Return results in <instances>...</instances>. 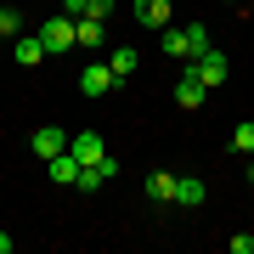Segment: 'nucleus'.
Listing matches in <instances>:
<instances>
[{"instance_id":"3","label":"nucleus","mask_w":254,"mask_h":254,"mask_svg":"<svg viewBox=\"0 0 254 254\" xmlns=\"http://www.w3.org/2000/svg\"><path fill=\"white\" fill-rule=\"evenodd\" d=\"M187 68H192V73H198V79L209 85V91H215V85H226V73H232V68H226V57H220L215 46H209V51L198 57V63H187Z\"/></svg>"},{"instance_id":"5","label":"nucleus","mask_w":254,"mask_h":254,"mask_svg":"<svg viewBox=\"0 0 254 254\" xmlns=\"http://www.w3.org/2000/svg\"><path fill=\"white\" fill-rule=\"evenodd\" d=\"M170 6H175V0H136L130 11H136V23H141V28L164 34V23H170Z\"/></svg>"},{"instance_id":"14","label":"nucleus","mask_w":254,"mask_h":254,"mask_svg":"<svg viewBox=\"0 0 254 254\" xmlns=\"http://www.w3.org/2000/svg\"><path fill=\"white\" fill-rule=\"evenodd\" d=\"M164 57H192L187 51V28H164Z\"/></svg>"},{"instance_id":"11","label":"nucleus","mask_w":254,"mask_h":254,"mask_svg":"<svg viewBox=\"0 0 254 254\" xmlns=\"http://www.w3.org/2000/svg\"><path fill=\"white\" fill-rule=\"evenodd\" d=\"M46 170H51V181H57V187H73V181H79V158H73V153H57Z\"/></svg>"},{"instance_id":"2","label":"nucleus","mask_w":254,"mask_h":254,"mask_svg":"<svg viewBox=\"0 0 254 254\" xmlns=\"http://www.w3.org/2000/svg\"><path fill=\"white\" fill-rule=\"evenodd\" d=\"M40 40H46V51L57 57V51H73L79 46V34H73V17H46L40 23Z\"/></svg>"},{"instance_id":"21","label":"nucleus","mask_w":254,"mask_h":254,"mask_svg":"<svg viewBox=\"0 0 254 254\" xmlns=\"http://www.w3.org/2000/svg\"><path fill=\"white\" fill-rule=\"evenodd\" d=\"M249 187H254V153H249Z\"/></svg>"},{"instance_id":"10","label":"nucleus","mask_w":254,"mask_h":254,"mask_svg":"<svg viewBox=\"0 0 254 254\" xmlns=\"http://www.w3.org/2000/svg\"><path fill=\"white\" fill-rule=\"evenodd\" d=\"M175 181H181V175L153 170V175H147V198H153V203H175Z\"/></svg>"},{"instance_id":"18","label":"nucleus","mask_w":254,"mask_h":254,"mask_svg":"<svg viewBox=\"0 0 254 254\" xmlns=\"http://www.w3.org/2000/svg\"><path fill=\"white\" fill-rule=\"evenodd\" d=\"M113 11H119V6H113V0H91V11H85V17H96V23H108V17H113Z\"/></svg>"},{"instance_id":"8","label":"nucleus","mask_w":254,"mask_h":254,"mask_svg":"<svg viewBox=\"0 0 254 254\" xmlns=\"http://www.w3.org/2000/svg\"><path fill=\"white\" fill-rule=\"evenodd\" d=\"M68 153L79 158V164H96V158H108V147H102V136H96V130H79V136L68 141Z\"/></svg>"},{"instance_id":"13","label":"nucleus","mask_w":254,"mask_h":254,"mask_svg":"<svg viewBox=\"0 0 254 254\" xmlns=\"http://www.w3.org/2000/svg\"><path fill=\"white\" fill-rule=\"evenodd\" d=\"M73 34H79V46H91V51H96V46H108V34H102V23H96V17H73Z\"/></svg>"},{"instance_id":"4","label":"nucleus","mask_w":254,"mask_h":254,"mask_svg":"<svg viewBox=\"0 0 254 254\" xmlns=\"http://www.w3.org/2000/svg\"><path fill=\"white\" fill-rule=\"evenodd\" d=\"M113 85H119V79H113L108 57H102V63H85V73H79V91H85V96H108Z\"/></svg>"},{"instance_id":"19","label":"nucleus","mask_w":254,"mask_h":254,"mask_svg":"<svg viewBox=\"0 0 254 254\" xmlns=\"http://www.w3.org/2000/svg\"><path fill=\"white\" fill-rule=\"evenodd\" d=\"M63 11H68V17H85V11H91V0H63Z\"/></svg>"},{"instance_id":"9","label":"nucleus","mask_w":254,"mask_h":254,"mask_svg":"<svg viewBox=\"0 0 254 254\" xmlns=\"http://www.w3.org/2000/svg\"><path fill=\"white\" fill-rule=\"evenodd\" d=\"M108 68H113V79L125 85L130 73L141 68V51H130V46H108Z\"/></svg>"},{"instance_id":"16","label":"nucleus","mask_w":254,"mask_h":254,"mask_svg":"<svg viewBox=\"0 0 254 254\" xmlns=\"http://www.w3.org/2000/svg\"><path fill=\"white\" fill-rule=\"evenodd\" d=\"M232 147H237V153H243V158L254 153V119H243V125L232 130Z\"/></svg>"},{"instance_id":"23","label":"nucleus","mask_w":254,"mask_h":254,"mask_svg":"<svg viewBox=\"0 0 254 254\" xmlns=\"http://www.w3.org/2000/svg\"><path fill=\"white\" fill-rule=\"evenodd\" d=\"M0 40H6V34H0Z\"/></svg>"},{"instance_id":"12","label":"nucleus","mask_w":254,"mask_h":254,"mask_svg":"<svg viewBox=\"0 0 254 254\" xmlns=\"http://www.w3.org/2000/svg\"><path fill=\"white\" fill-rule=\"evenodd\" d=\"M209 198V187L198 181V175H181V181H175V203H187V209H198Z\"/></svg>"},{"instance_id":"20","label":"nucleus","mask_w":254,"mask_h":254,"mask_svg":"<svg viewBox=\"0 0 254 254\" xmlns=\"http://www.w3.org/2000/svg\"><path fill=\"white\" fill-rule=\"evenodd\" d=\"M11 249H17V237H11V232H0V254H11Z\"/></svg>"},{"instance_id":"6","label":"nucleus","mask_w":254,"mask_h":254,"mask_svg":"<svg viewBox=\"0 0 254 254\" xmlns=\"http://www.w3.org/2000/svg\"><path fill=\"white\" fill-rule=\"evenodd\" d=\"M175 102H181V108H187V113H192V108H203V102H209V85H203V79H198V73H192V68H187V73H181V79H175Z\"/></svg>"},{"instance_id":"1","label":"nucleus","mask_w":254,"mask_h":254,"mask_svg":"<svg viewBox=\"0 0 254 254\" xmlns=\"http://www.w3.org/2000/svg\"><path fill=\"white\" fill-rule=\"evenodd\" d=\"M28 153H34V158H46V164H51L57 153H68V130H63V125H40V130H34V136H28Z\"/></svg>"},{"instance_id":"7","label":"nucleus","mask_w":254,"mask_h":254,"mask_svg":"<svg viewBox=\"0 0 254 254\" xmlns=\"http://www.w3.org/2000/svg\"><path fill=\"white\" fill-rule=\"evenodd\" d=\"M11 57H17V63L23 68H34V63H46V40H40V28H34V34H17V40H11Z\"/></svg>"},{"instance_id":"22","label":"nucleus","mask_w":254,"mask_h":254,"mask_svg":"<svg viewBox=\"0 0 254 254\" xmlns=\"http://www.w3.org/2000/svg\"><path fill=\"white\" fill-rule=\"evenodd\" d=\"M226 6H237V0H226Z\"/></svg>"},{"instance_id":"17","label":"nucleus","mask_w":254,"mask_h":254,"mask_svg":"<svg viewBox=\"0 0 254 254\" xmlns=\"http://www.w3.org/2000/svg\"><path fill=\"white\" fill-rule=\"evenodd\" d=\"M0 34H6V40H17V34H23V11L0 6Z\"/></svg>"},{"instance_id":"15","label":"nucleus","mask_w":254,"mask_h":254,"mask_svg":"<svg viewBox=\"0 0 254 254\" xmlns=\"http://www.w3.org/2000/svg\"><path fill=\"white\" fill-rule=\"evenodd\" d=\"M187 51H192L187 63H198V57L209 51V34H203V23H192V28H187Z\"/></svg>"}]
</instances>
